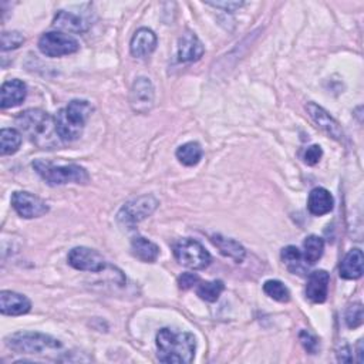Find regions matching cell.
Wrapping results in <instances>:
<instances>
[{"label":"cell","mask_w":364,"mask_h":364,"mask_svg":"<svg viewBox=\"0 0 364 364\" xmlns=\"http://www.w3.org/2000/svg\"><path fill=\"white\" fill-rule=\"evenodd\" d=\"M16 124L20 131L39 149L52 150L59 145L60 137L56 128V120L39 108H30L19 114Z\"/></svg>","instance_id":"1"},{"label":"cell","mask_w":364,"mask_h":364,"mask_svg":"<svg viewBox=\"0 0 364 364\" xmlns=\"http://www.w3.org/2000/svg\"><path fill=\"white\" fill-rule=\"evenodd\" d=\"M158 360L168 364H190L195 357L197 340L187 332L161 329L157 335Z\"/></svg>","instance_id":"2"},{"label":"cell","mask_w":364,"mask_h":364,"mask_svg":"<svg viewBox=\"0 0 364 364\" xmlns=\"http://www.w3.org/2000/svg\"><path fill=\"white\" fill-rule=\"evenodd\" d=\"M93 107L86 100H73L54 117L56 128L63 142H73L83 135Z\"/></svg>","instance_id":"3"},{"label":"cell","mask_w":364,"mask_h":364,"mask_svg":"<svg viewBox=\"0 0 364 364\" xmlns=\"http://www.w3.org/2000/svg\"><path fill=\"white\" fill-rule=\"evenodd\" d=\"M33 168L49 185L87 184L90 179L89 172L83 167L76 164L54 165L45 160H36L33 161Z\"/></svg>","instance_id":"4"},{"label":"cell","mask_w":364,"mask_h":364,"mask_svg":"<svg viewBox=\"0 0 364 364\" xmlns=\"http://www.w3.org/2000/svg\"><path fill=\"white\" fill-rule=\"evenodd\" d=\"M6 344L13 351L22 354H43L63 347L60 340L38 332H17L6 338Z\"/></svg>","instance_id":"5"},{"label":"cell","mask_w":364,"mask_h":364,"mask_svg":"<svg viewBox=\"0 0 364 364\" xmlns=\"http://www.w3.org/2000/svg\"><path fill=\"white\" fill-rule=\"evenodd\" d=\"M174 255L179 265L194 271L205 269L211 264L209 252L198 241L188 238L175 243Z\"/></svg>","instance_id":"6"},{"label":"cell","mask_w":364,"mask_h":364,"mask_svg":"<svg viewBox=\"0 0 364 364\" xmlns=\"http://www.w3.org/2000/svg\"><path fill=\"white\" fill-rule=\"evenodd\" d=\"M39 50L47 57H63L77 53L80 50V43L70 34L61 31H49L40 38Z\"/></svg>","instance_id":"7"},{"label":"cell","mask_w":364,"mask_h":364,"mask_svg":"<svg viewBox=\"0 0 364 364\" xmlns=\"http://www.w3.org/2000/svg\"><path fill=\"white\" fill-rule=\"evenodd\" d=\"M158 206V201L153 195H144L128 201L119 212L117 220L123 225H135L149 218Z\"/></svg>","instance_id":"8"},{"label":"cell","mask_w":364,"mask_h":364,"mask_svg":"<svg viewBox=\"0 0 364 364\" xmlns=\"http://www.w3.org/2000/svg\"><path fill=\"white\" fill-rule=\"evenodd\" d=\"M68 265L71 268H75L82 272H93L98 273L103 272L107 266L105 259L103 258V255L98 253L97 250L86 246H79L71 249L68 257H67Z\"/></svg>","instance_id":"9"},{"label":"cell","mask_w":364,"mask_h":364,"mask_svg":"<svg viewBox=\"0 0 364 364\" xmlns=\"http://www.w3.org/2000/svg\"><path fill=\"white\" fill-rule=\"evenodd\" d=\"M12 206L22 218H24V220L40 218L49 212V206L42 198L26 191L13 192Z\"/></svg>","instance_id":"10"},{"label":"cell","mask_w":364,"mask_h":364,"mask_svg":"<svg viewBox=\"0 0 364 364\" xmlns=\"http://www.w3.org/2000/svg\"><path fill=\"white\" fill-rule=\"evenodd\" d=\"M154 86L147 77H138L130 93V103L132 110L138 114H147L154 105Z\"/></svg>","instance_id":"11"},{"label":"cell","mask_w":364,"mask_h":364,"mask_svg":"<svg viewBox=\"0 0 364 364\" xmlns=\"http://www.w3.org/2000/svg\"><path fill=\"white\" fill-rule=\"evenodd\" d=\"M306 110H308L310 119L314 121V124L320 130H323L327 135L338 141L344 139V132H343L340 124L329 113H327L324 108H321L320 105H317L314 103H308Z\"/></svg>","instance_id":"12"},{"label":"cell","mask_w":364,"mask_h":364,"mask_svg":"<svg viewBox=\"0 0 364 364\" xmlns=\"http://www.w3.org/2000/svg\"><path fill=\"white\" fill-rule=\"evenodd\" d=\"M157 43H158V40H157L156 33L151 29L141 27L134 33L132 39H131V43H130L131 54L138 59L149 57L157 49Z\"/></svg>","instance_id":"13"},{"label":"cell","mask_w":364,"mask_h":364,"mask_svg":"<svg viewBox=\"0 0 364 364\" xmlns=\"http://www.w3.org/2000/svg\"><path fill=\"white\" fill-rule=\"evenodd\" d=\"M205 53V47L194 31H185L178 40V59L182 63L199 60Z\"/></svg>","instance_id":"14"},{"label":"cell","mask_w":364,"mask_h":364,"mask_svg":"<svg viewBox=\"0 0 364 364\" xmlns=\"http://www.w3.org/2000/svg\"><path fill=\"white\" fill-rule=\"evenodd\" d=\"M31 309L30 301L20 294L12 290H2L0 292V312L5 316H22L29 313Z\"/></svg>","instance_id":"15"},{"label":"cell","mask_w":364,"mask_h":364,"mask_svg":"<svg viewBox=\"0 0 364 364\" xmlns=\"http://www.w3.org/2000/svg\"><path fill=\"white\" fill-rule=\"evenodd\" d=\"M329 283L331 275L326 271L312 272L306 286L308 299L313 303H323L327 299V294H329Z\"/></svg>","instance_id":"16"},{"label":"cell","mask_w":364,"mask_h":364,"mask_svg":"<svg viewBox=\"0 0 364 364\" xmlns=\"http://www.w3.org/2000/svg\"><path fill=\"white\" fill-rule=\"evenodd\" d=\"M26 94H27V89L22 80L17 79L9 80L3 83L2 91H0V96H2L0 97V107H2L3 110L16 107L24 101Z\"/></svg>","instance_id":"17"},{"label":"cell","mask_w":364,"mask_h":364,"mask_svg":"<svg viewBox=\"0 0 364 364\" xmlns=\"http://www.w3.org/2000/svg\"><path fill=\"white\" fill-rule=\"evenodd\" d=\"M335 206V199L332 194L326 188H314L309 194L308 209L314 216H323L329 213Z\"/></svg>","instance_id":"18"},{"label":"cell","mask_w":364,"mask_h":364,"mask_svg":"<svg viewBox=\"0 0 364 364\" xmlns=\"http://www.w3.org/2000/svg\"><path fill=\"white\" fill-rule=\"evenodd\" d=\"M363 264H364L363 252L360 249H351L340 264L339 268L340 278L346 280L360 279L363 275Z\"/></svg>","instance_id":"19"},{"label":"cell","mask_w":364,"mask_h":364,"mask_svg":"<svg viewBox=\"0 0 364 364\" xmlns=\"http://www.w3.org/2000/svg\"><path fill=\"white\" fill-rule=\"evenodd\" d=\"M131 250L137 259L145 264H153L160 257V248L150 239L142 236H135L131 241Z\"/></svg>","instance_id":"20"},{"label":"cell","mask_w":364,"mask_h":364,"mask_svg":"<svg viewBox=\"0 0 364 364\" xmlns=\"http://www.w3.org/2000/svg\"><path fill=\"white\" fill-rule=\"evenodd\" d=\"M211 241L212 243L220 249V252L222 255H225V257L234 259L235 262L241 264L243 259H245V255H246V250L245 248L236 242L235 239H231V238H225L222 235H212L211 236Z\"/></svg>","instance_id":"21"},{"label":"cell","mask_w":364,"mask_h":364,"mask_svg":"<svg viewBox=\"0 0 364 364\" xmlns=\"http://www.w3.org/2000/svg\"><path fill=\"white\" fill-rule=\"evenodd\" d=\"M53 24H54V27H59L61 30H67L71 33H83L89 29V23L83 17L71 13V12H64V10H60L56 15Z\"/></svg>","instance_id":"22"},{"label":"cell","mask_w":364,"mask_h":364,"mask_svg":"<svg viewBox=\"0 0 364 364\" xmlns=\"http://www.w3.org/2000/svg\"><path fill=\"white\" fill-rule=\"evenodd\" d=\"M175 156L182 165L194 167L202 160L204 151H202V147L198 142L191 141V142H187V144H182L181 147H178Z\"/></svg>","instance_id":"23"},{"label":"cell","mask_w":364,"mask_h":364,"mask_svg":"<svg viewBox=\"0 0 364 364\" xmlns=\"http://www.w3.org/2000/svg\"><path fill=\"white\" fill-rule=\"evenodd\" d=\"M22 145V134L15 128H3L0 131V154L12 156L19 151Z\"/></svg>","instance_id":"24"},{"label":"cell","mask_w":364,"mask_h":364,"mask_svg":"<svg viewBox=\"0 0 364 364\" xmlns=\"http://www.w3.org/2000/svg\"><path fill=\"white\" fill-rule=\"evenodd\" d=\"M282 261L286 265V268L295 273V275H303L305 273V259L302 257L301 250L296 246H286L282 250Z\"/></svg>","instance_id":"25"},{"label":"cell","mask_w":364,"mask_h":364,"mask_svg":"<svg viewBox=\"0 0 364 364\" xmlns=\"http://www.w3.org/2000/svg\"><path fill=\"white\" fill-rule=\"evenodd\" d=\"M303 249H305L303 259H305L306 265H314L323 257L324 241L320 236L310 235V236H308L305 239Z\"/></svg>","instance_id":"26"},{"label":"cell","mask_w":364,"mask_h":364,"mask_svg":"<svg viewBox=\"0 0 364 364\" xmlns=\"http://www.w3.org/2000/svg\"><path fill=\"white\" fill-rule=\"evenodd\" d=\"M225 289L222 280H212V282H202L197 287V295L205 302H216L220 299Z\"/></svg>","instance_id":"27"},{"label":"cell","mask_w":364,"mask_h":364,"mask_svg":"<svg viewBox=\"0 0 364 364\" xmlns=\"http://www.w3.org/2000/svg\"><path fill=\"white\" fill-rule=\"evenodd\" d=\"M264 292L276 302L285 303V302H289V299H290L289 289L280 280H275V279L266 280L264 285Z\"/></svg>","instance_id":"28"},{"label":"cell","mask_w":364,"mask_h":364,"mask_svg":"<svg viewBox=\"0 0 364 364\" xmlns=\"http://www.w3.org/2000/svg\"><path fill=\"white\" fill-rule=\"evenodd\" d=\"M364 320V313H363V305L361 303H354L349 306L346 312V324L350 329H357L363 324Z\"/></svg>","instance_id":"29"},{"label":"cell","mask_w":364,"mask_h":364,"mask_svg":"<svg viewBox=\"0 0 364 364\" xmlns=\"http://www.w3.org/2000/svg\"><path fill=\"white\" fill-rule=\"evenodd\" d=\"M24 43V38L19 31H5L2 34V50H15Z\"/></svg>","instance_id":"30"},{"label":"cell","mask_w":364,"mask_h":364,"mask_svg":"<svg viewBox=\"0 0 364 364\" xmlns=\"http://www.w3.org/2000/svg\"><path fill=\"white\" fill-rule=\"evenodd\" d=\"M299 339H301V342H302V344H303V347H305V350L308 353L314 354L317 351L319 342H317V339L312 333H309L308 331H302L301 335H299Z\"/></svg>","instance_id":"31"},{"label":"cell","mask_w":364,"mask_h":364,"mask_svg":"<svg viewBox=\"0 0 364 364\" xmlns=\"http://www.w3.org/2000/svg\"><path fill=\"white\" fill-rule=\"evenodd\" d=\"M321 157H323V150H321L320 145H310V147L305 151L303 160L308 165L313 167L321 160Z\"/></svg>","instance_id":"32"},{"label":"cell","mask_w":364,"mask_h":364,"mask_svg":"<svg viewBox=\"0 0 364 364\" xmlns=\"http://www.w3.org/2000/svg\"><path fill=\"white\" fill-rule=\"evenodd\" d=\"M199 276L197 273H182L179 278H178V286L182 289V290H188L191 287H194L195 285L199 283Z\"/></svg>","instance_id":"33"},{"label":"cell","mask_w":364,"mask_h":364,"mask_svg":"<svg viewBox=\"0 0 364 364\" xmlns=\"http://www.w3.org/2000/svg\"><path fill=\"white\" fill-rule=\"evenodd\" d=\"M206 5L218 9H224L227 12H235L236 9L243 6V2H208Z\"/></svg>","instance_id":"34"},{"label":"cell","mask_w":364,"mask_h":364,"mask_svg":"<svg viewBox=\"0 0 364 364\" xmlns=\"http://www.w3.org/2000/svg\"><path fill=\"white\" fill-rule=\"evenodd\" d=\"M342 351H343V356H342V354L339 356V361H342V363H350V361H351V354H350L349 346H344V347L342 349Z\"/></svg>","instance_id":"35"},{"label":"cell","mask_w":364,"mask_h":364,"mask_svg":"<svg viewBox=\"0 0 364 364\" xmlns=\"http://www.w3.org/2000/svg\"><path fill=\"white\" fill-rule=\"evenodd\" d=\"M357 361L361 364L363 363V340H358V344H357Z\"/></svg>","instance_id":"36"}]
</instances>
